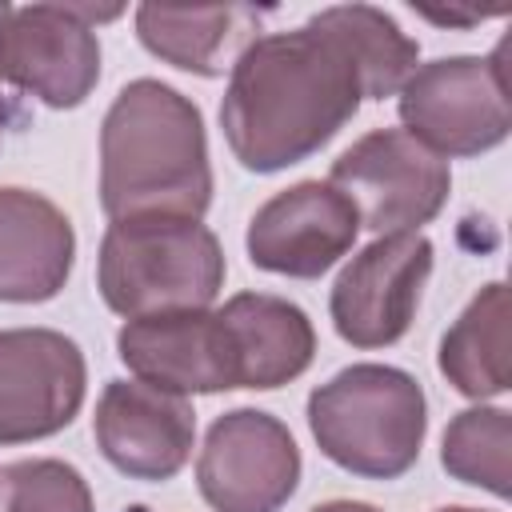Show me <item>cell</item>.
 Wrapping results in <instances>:
<instances>
[{
  "label": "cell",
  "instance_id": "obj_11",
  "mask_svg": "<svg viewBox=\"0 0 512 512\" xmlns=\"http://www.w3.org/2000/svg\"><path fill=\"white\" fill-rule=\"evenodd\" d=\"M356 236V204L332 180H300L256 208L248 224V256L264 272L316 280L356 244Z\"/></svg>",
  "mask_w": 512,
  "mask_h": 512
},
{
  "label": "cell",
  "instance_id": "obj_23",
  "mask_svg": "<svg viewBox=\"0 0 512 512\" xmlns=\"http://www.w3.org/2000/svg\"><path fill=\"white\" fill-rule=\"evenodd\" d=\"M4 124H8V108H4V96H0V140H4Z\"/></svg>",
  "mask_w": 512,
  "mask_h": 512
},
{
  "label": "cell",
  "instance_id": "obj_10",
  "mask_svg": "<svg viewBox=\"0 0 512 512\" xmlns=\"http://www.w3.org/2000/svg\"><path fill=\"white\" fill-rule=\"evenodd\" d=\"M84 352L52 328L0 332V444L56 436L84 404Z\"/></svg>",
  "mask_w": 512,
  "mask_h": 512
},
{
  "label": "cell",
  "instance_id": "obj_17",
  "mask_svg": "<svg viewBox=\"0 0 512 512\" xmlns=\"http://www.w3.org/2000/svg\"><path fill=\"white\" fill-rule=\"evenodd\" d=\"M508 284H484L456 324L440 340V372L448 384L472 400L508 392L512 380V352H508Z\"/></svg>",
  "mask_w": 512,
  "mask_h": 512
},
{
  "label": "cell",
  "instance_id": "obj_24",
  "mask_svg": "<svg viewBox=\"0 0 512 512\" xmlns=\"http://www.w3.org/2000/svg\"><path fill=\"white\" fill-rule=\"evenodd\" d=\"M440 512H480V508H440Z\"/></svg>",
  "mask_w": 512,
  "mask_h": 512
},
{
  "label": "cell",
  "instance_id": "obj_18",
  "mask_svg": "<svg viewBox=\"0 0 512 512\" xmlns=\"http://www.w3.org/2000/svg\"><path fill=\"white\" fill-rule=\"evenodd\" d=\"M316 28H324L356 64L364 100H384L404 88V80L416 72V40L400 32V24L372 8V4H336L312 16Z\"/></svg>",
  "mask_w": 512,
  "mask_h": 512
},
{
  "label": "cell",
  "instance_id": "obj_2",
  "mask_svg": "<svg viewBox=\"0 0 512 512\" xmlns=\"http://www.w3.org/2000/svg\"><path fill=\"white\" fill-rule=\"evenodd\" d=\"M100 204L112 220L188 216L212 204L200 108L160 80H132L100 124Z\"/></svg>",
  "mask_w": 512,
  "mask_h": 512
},
{
  "label": "cell",
  "instance_id": "obj_20",
  "mask_svg": "<svg viewBox=\"0 0 512 512\" xmlns=\"http://www.w3.org/2000/svg\"><path fill=\"white\" fill-rule=\"evenodd\" d=\"M0 512H92V492L64 460H16L0 468Z\"/></svg>",
  "mask_w": 512,
  "mask_h": 512
},
{
  "label": "cell",
  "instance_id": "obj_3",
  "mask_svg": "<svg viewBox=\"0 0 512 512\" xmlns=\"http://www.w3.org/2000/svg\"><path fill=\"white\" fill-rule=\"evenodd\" d=\"M96 284L104 304L128 320L208 308L224 284V252L216 232L188 216L112 220L100 240Z\"/></svg>",
  "mask_w": 512,
  "mask_h": 512
},
{
  "label": "cell",
  "instance_id": "obj_6",
  "mask_svg": "<svg viewBox=\"0 0 512 512\" xmlns=\"http://www.w3.org/2000/svg\"><path fill=\"white\" fill-rule=\"evenodd\" d=\"M332 184L356 204L360 228L396 236L416 232L444 208L452 172L404 128H376L332 160Z\"/></svg>",
  "mask_w": 512,
  "mask_h": 512
},
{
  "label": "cell",
  "instance_id": "obj_14",
  "mask_svg": "<svg viewBox=\"0 0 512 512\" xmlns=\"http://www.w3.org/2000/svg\"><path fill=\"white\" fill-rule=\"evenodd\" d=\"M76 256L72 220L40 192L0 188V300H52Z\"/></svg>",
  "mask_w": 512,
  "mask_h": 512
},
{
  "label": "cell",
  "instance_id": "obj_19",
  "mask_svg": "<svg viewBox=\"0 0 512 512\" xmlns=\"http://www.w3.org/2000/svg\"><path fill=\"white\" fill-rule=\"evenodd\" d=\"M508 444H512V420L504 408H468L444 428L440 464L448 476L488 488L492 496H508Z\"/></svg>",
  "mask_w": 512,
  "mask_h": 512
},
{
  "label": "cell",
  "instance_id": "obj_25",
  "mask_svg": "<svg viewBox=\"0 0 512 512\" xmlns=\"http://www.w3.org/2000/svg\"><path fill=\"white\" fill-rule=\"evenodd\" d=\"M4 16H8V4H0V20H4Z\"/></svg>",
  "mask_w": 512,
  "mask_h": 512
},
{
  "label": "cell",
  "instance_id": "obj_15",
  "mask_svg": "<svg viewBox=\"0 0 512 512\" xmlns=\"http://www.w3.org/2000/svg\"><path fill=\"white\" fill-rule=\"evenodd\" d=\"M260 12L248 4H212V8H176V4H140L136 36L140 44L168 60L172 68L196 76H220L240 60L256 40Z\"/></svg>",
  "mask_w": 512,
  "mask_h": 512
},
{
  "label": "cell",
  "instance_id": "obj_7",
  "mask_svg": "<svg viewBox=\"0 0 512 512\" xmlns=\"http://www.w3.org/2000/svg\"><path fill=\"white\" fill-rule=\"evenodd\" d=\"M300 480V448L292 432L260 412H224L200 448L196 484L216 512H276Z\"/></svg>",
  "mask_w": 512,
  "mask_h": 512
},
{
  "label": "cell",
  "instance_id": "obj_13",
  "mask_svg": "<svg viewBox=\"0 0 512 512\" xmlns=\"http://www.w3.org/2000/svg\"><path fill=\"white\" fill-rule=\"evenodd\" d=\"M96 444L112 468L132 480H168L176 476L196 440V412L184 396L164 392L144 380H108L96 416Z\"/></svg>",
  "mask_w": 512,
  "mask_h": 512
},
{
  "label": "cell",
  "instance_id": "obj_4",
  "mask_svg": "<svg viewBox=\"0 0 512 512\" xmlns=\"http://www.w3.org/2000/svg\"><path fill=\"white\" fill-rule=\"evenodd\" d=\"M308 428L320 452L372 480L408 472L424 444V392L392 364H352L308 396Z\"/></svg>",
  "mask_w": 512,
  "mask_h": 512
},
{
  "label": "cell",
  "instance_id": "obj_12",
  "mask_svg": "<svg viewBox=\"0 0 512 512\" xmlns=\"http://www.w3.org/2000/svg\"><path fill=\"white\" fill-rule=\"evenodd\" d=\"M116 352L136 372V380L176 396L240 388L232 332L220 312L208 308L136 316L120 328Z\"/></svg>",
  "mask_w": 512,
  "mask_h": 512
},
{
  "label": "cell",
  "instance_id": "obj_16",
  "mask_svg": "<svg viewBox=\"0 0 512 512\" xmlns=\"http://www.w3.org/2000/svg\"><path fill=\"white\" fill-rule=\"evenodd\" d=\"M220 320L232 332L240 388H280L312 364V320L284 296L240 292L220 308Z\"/></svg>",
  "mask_w": 512,
  "mask_h": 512
},
{
  "label": "cell",
  "instance_id": "obj_22",
  "mask_svg": "<svg viewBox=\"0 0 512 512\" xmlns=\"http://www.w3.org/2000/svg\"><path fill=\"white\" fill-rule=\"evenodd\" d=\"M312 512H380V508H372L364 500H328V504H316Z\"/></svg>",
  "mask_w": 512,
  "mask_h": 512
},
{
  "label": "cell",
  "instance_id": "obj_5",
  "mask_svg": "<svg viewBox=\"0 0 512 512\" xmlns=\"http://www.w3.org/2000/svg\"><path fill=\"white\" fill-rule=\"evenodd\" d=\"M508 40L492 56H448L420 64L400 88V120L436 156H476L512 128Z\"/></svg>",
  "mask_w": 512,
  "mask_h": 512
},
{
  "label": "cell",
  "instance_id": "obj_8",
  "mask_svg": "<svg viewBox=\"0 0 512 512\" xmlns=\"http://www.w3.org/2000/svg\"><path fill=\"white\" fill-rule=\"evenodd\" d=\"M432 276V244L420 232L376 236L356 252L332 284V324L352 348L396 344L420 304Z\"/></svg>",
  "mask_w": 512,
  "mask_h": 512
},
{
  "label": "cell",
  "instance_id": "obj_21",
  "mask_svg": "<svg viewBox=\"0 0 512 512\" xmlns=\"http://www.w3.org/2000/svg\"><path fill=\"white\" fill-rule=\"evenodd\" d=\"M420 16H428V20H436V24H480V20H488L492 12H420Z\"/></svg>",
  "mask_w": 512,
  "mask_h": 512
},
{
  "label": "cell",
  "instance_id": "obj_1",
  "mask_svg": "<svg viewBox=\"0 0 512 512\" xmlns=\"http://www.w3.org/2000/svg\"><path fill=\"white\" fill-rule=\"evenodd\" d=\"M364 84L348 52L312 20L256 36L232 64L220 128L248 172H280L320 152L360 108Z\"/></svg>",
  "mask_w": 512,
  "mask_h": 512
},
{
  "label": "cell",
  "instance_id": "obj_9",
  "mask_svg": "<svg viewBox=\"0 0 512 512\" xmlns=\"http://www.w3.org/2000/svg\"><path fill=\"white\" fill-rule=\"evenodd\" d=\"M0 80L48 108L84 104L100 80V44L80 4L8 8L0 20Z\"/></svg>",
  "mask_w": 512,
  "mask_h": 512
}]
</instances>
